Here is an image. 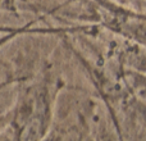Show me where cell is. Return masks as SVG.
<instances>
[{
  "label": "cell",
  "instance_id": "cell-2",
  "mask_svg": "<svg viewBox=\"0 0 146 141\" xmlns=\"http://www.w3.org/2000/svg\"><path fill=\"white\" fill-rule=\"evenodd\" d=\"M12 119H13V110L9 112V113L0 114V131L4 130L7 126H10Z\"/></svg>",
  "mask_w": 146,
  "mask_h": 141
},
{
  "label": "cell",
  "instance_id": "cell-1",
  "mask_svg": "<svg viewBox=\"0 0 146 141\" xmlns=\"http://www.w3.org/2000/svg\"><path fill=\"white\" fill-rule=\"evenodd\" d=\"M56 112L54 132H58V137H95L104 130V110L95 98L67 96Z\"/></svg>",
  "mask_w": 146,
  "mask_h": 141
}]
</instances>
